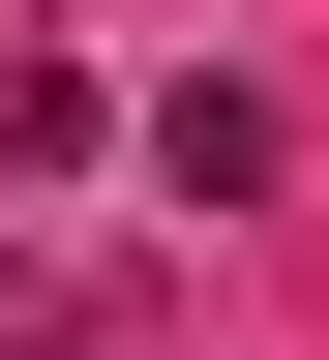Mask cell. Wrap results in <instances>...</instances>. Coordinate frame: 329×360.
<instances>
[{"mask_svg":"<svg viewBox=\"0 0 329 360\" xmlns=\"http://www.w3.org/2000/svg\"><path fill=\"white\" fill-rule=\"evenodd\" d=\"M269 150H300L269 90H150V180H180V210H269Z\"/></svg>","mask_w":329,"mask_h":360,"instance_id":"cell-1","label":"cell"},{"mask_svg":"<svg viewBox=\"0 0 329 360\" xmlns=\"http://www.w3.org/2000/svg\"><path fill=\"white\" fill-rule=\"evenodd\" d=\"M30 330H60V300H30V270H0V360H30Z\"/></svg>","mask_w":329,"mask_h":360,"instance_id":"cell-3","label":"cell"},{"mask_svg":"<svg viewBox=\"0 0 329 360\" xmlns=\"http://www.w3.org/2000/svg\"><path fill=\"white\" fill-rule=\"evenodd\" d=\"M0 180H90V60H30V30H0Z\"/></svg>","mask_w":329,"mask_h":360,"instance_id":"cell-2","label":"cell"}]
</instances>
